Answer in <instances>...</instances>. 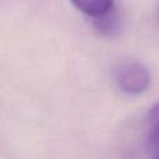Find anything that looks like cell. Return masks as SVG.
<instances>
[{
  "instance_id": "6da1fadb",
  "label": "cell",
  "mask_w": 159,
  "mask_h": 159,
  "mask_svg": "<svg viewBox=\"0 0 159 159\" xmlns=\"http://www.w3.org/2000/svg\"><path fill=\"white\" fill-rule=\"evenodd\" d=\"M115 81L117 88L127 95H141L151 87V71L145 64L126 60L116 67Z\"/></svg>"
},
{
  "instance_id": "3957f363",
  "label": "cell",
  "mask_w": 159,
  "mask_h": 159,
  "mask_svg": "<svg viewBox=\"0 0 159 159\" xmlns=\"http://www.w3.org/2000/svg\"><path fill=\"white\" fill-rule=\"evenodd\" d=\"M159 141V102L149 109L147 115V148H152Z\"/></svg>"
},
{
  "instance_id": "277c9868",
  "label": "cell",
  "mask_w": 159,
  "mask_h": 159,
  "mask_svg": "<svg viewBox=\"0 0 159 159\" xmlns=\"http://www.w3.org/2000/svg\"><path fill=\"white\" fill-rule=\"evenodd\" d=\"M148 151H149V154H151L152 159H159V141L152 147V148H149Z\"/></svg>"
},
{
  "instance_id": "7a4b0ae2",
  "label": "cell",
  "mask_w": 159,
  "mask_h": 159,
  "mask_svg": "<svg viewBox=\"0 0 159 159\" xmlns=\"http://www.w3.org/2000/svg\"><path fill=\"white\" fill-rule=\"evenodd\" d=\"M77 10L92 18H102L112 13L115 0H70Z\"/></svg>"
}]
</instances>
